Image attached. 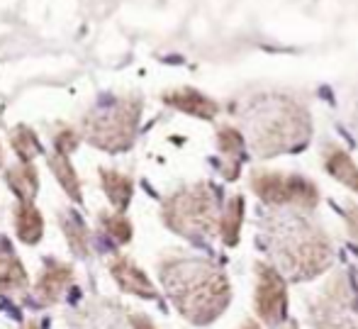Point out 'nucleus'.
Here are the masks:
<instances>
[{
	"mask_svg": "<svg viewBox=\"0 0 358 329\" xmlns=\"http://www.w3.org/2000/svg\"><path fill=\"white\" fill-rule=\"evenodd\" d=\"M261 244L280 276L292 283L322 276L334 261L329 237L300 210L278 207L261 217Z\"/></svg>",
	"mask_w": 358,
	"mask_h": 329,
	"instance_id": "f257e3e1",
	"label": "nucleus"
},
{
	"mask_svg": "<svg viewBox=\"0 0 358 329\" xmlns=\"http://www.w3.org/2000/svg\"><path fill=\"white\" fill-rule=\"evenodd\" d=\"M244 122L249 146L259 159L300 151L312 139L310 110L285 93H261L246 100Z\"/></svg>",
	"mask_w": 358,
	"mask_h": 329,
	"instance_id": "f03ea898",
	"label": "nucleus"
},
{
	"mask_svg": "<svg viewBox=\"0 0 358 329\" xmlns=\"http://www.w3.org/2000/svg\"><path fill=\"white\" fill-rule=\"evenodd\" d=\"M159 276L173 305L193 325L215 322L231 300L229 278L205 259L171 256L161 261Z\"/></svg>",
	"mask_w": 358,
	"mask_h": 329,
	"instance_id": "7ed1b4c3",
	"label": "nucleus"
},
{
	"mask_svg": "<svg viewBox=\"0 0 358 329\" xmlns=\"http://www.w3.org/2000/svg\"><path fill=\"white\" fill-rule=\"evenodd\" d=\"M166 227L188 239L213 237L220 222V193L210 183H195L178 190L161 210Z\"/></svg>",
	"mask_w": 358,
	"mask_h": 329,
	"instance_id": "20e7f679",
	"label": "nucleus"
},
{
	"mask_svg": "<svg viewBox=\"0 0 358 329\" xmlns=\"http://www.w3.org/2000/svg\"><path fill=\"white\" fill-rule=\"evenodd\" d=\"M139 115H142V100H113L110 105H103L100 110L85 118L83 132L90 144L98 146V149L124 151L134 141Z\"/></svg>",
	"mask_w": 358,
	"mask_h": 329,
	"instance_id": "39448f33",
	"label": "nucleus"
},
{
	"mask_svg": "<svg viewBox=\"0 0 358 329\" xmlns=\"http://www.w3.org/2000/svg\"><path fill=\"white\" fill-rule=\"evenodd\" d=\"M315 329H358V293L346 273H334L310 302Z\"/></svg>",
	"mask_w": 358,
	"mask_h": 329,
	"instance_id": "423d86ee",
	"label": "nucleus"
},
{
	"mask_svg": "<svg viewBox=\"0 0 358 329\" xmlns=\"http://www.w3.org/2000/svg\"><path fill=\"white\" fill-rule=\"evenodd\" d=\"M251 190L273 207H290V210L312 212L320 205V190L310 178L297 174H280V171H261L251 174Z\"/></svg>",
	"mask_w": 358,
	"mask_h": 329,
	"instance_id": "0eeeda50",
	"label": "nucleus"
},
{
	"mask_svg": "<svg viewBox=\"0 0 358 329\" xmlns=\"http://www.w3.org/2000/svg\"><path fill=\"white\" fill-rule=\"evenodd\" d=\"M254 307L261 322L268 327H278L285 322L287 312V286L285 278L273 266L259 261L256 263V295Z\"/></svg>",
	"mask_w": 358,
	"mask_h": 329,
	"instance_id": "6e6552de",
	"label": "nucleus"
},
{
	"mask_svg": "<svg viewBox=\"0 0 358 329\" xmlns=\"http://www.w3.org/2000/svg\"><path fill=\"white\" fill-rule=\"evenodd\" d=\"M110 273H113L115 283H117L124 293L146 298V300H156V298H159L154 283H151L142 268L132 259H127V256H115V259L110 261Z\"/></svg>",
	"mask_w": 358,
	"mask_h": 329,
	"instance_id": "1a4fd4ad",
	"label": "nucleus"
},
{
	"mask_svg": "<svg viewBox=\"0 0 358 329\" xmlns=\"http://www.w3.org/2000/svg\"><path fill=\"white\" fill-rule=\"evenodd\" d=\"M73 281V268L69 263H62L57 259L44 261V271L39 276L37 283V298L42 305H54L62 300V295L66 293V288Z\"/></svg>",
	"mask_w": 358,
	"mask_h": 329,
	"instance_id": "9d476101",
	"label": "nucleus"
},
{
	"mask_svg": "<svg viewBox=\"0 0 358 329\" xmlns=\"http://www.w3.org/2000/svg\"><path fill=\"white\" fill-rule=\"evenodd\" d=\"M164 103L171 105V108L180 110L185 115H193V118L200 120H213L217 113H220V105L215 103L213 98L203 95L195 88H180V90H171V93L164 95Z\"/></svg>",
	"mask_w": 358,
	"mask_h": 329,
	"instance_id": "9b49d317",
	"label": "nucleus"
},
{
	"mask_svg": "<svg viewBox=\"0 0 358 329\" xmlns=\"http://www.w3.org/2000/svg\"><path fill=\"white\" fill-rule=\"evenodd\" d=\"M322 161H324L331 178H336L339 183H344L346 188L358 193V166L349 156V151H344L336 144H327L324 149H322Z\"/></svg>",
	"mask_w": 358,
	"mask_h": 329,
	"instance_id": "f8f14e48",
	"label": "nucleus"
},
{
	"mask_svg": "<svg viewBox=\"0 0 358 329\" xmlns=\"http://www.w3.org/2000/svg\"><path fill=\"white\" fill-rule=\"evenodd\" d=\"M217 144H220L222 156L227 159L224 176L229 181H234L239 176L241 161H244V149H246L244 134L234 127H220V132H217Z\"/></svg>",
	"mask_w": 358,
	"mask_h": 329,
	"instance_id": "ddd939ff",
	"label": "nucleus"
},
{
	"mask_svg": "<svg viewBox=\"0 0 358 329\" xmlns=\"http://www.w3.org/2000/svg\"><path fill=\"white\" fill-rule=\"evenodd\" d=\"M0 290H27V271L5 239H0Z\"/></svg>",
	"mask_w": 358,
	"mask_h": 329,
	"instance_id": "4468645a",
	"label": "nucleus"
},
{
	"mask_svg": "<svg viewBox=\"0 0 358 329\" xmlns=\"http://www.w3.org/2000/svg\"><path fill=\"white\" fill-rule=\"evenodd\" d=\"M241 222H244V195H234L222 207L220 222H217V230H220V237H222V241H224V246L239 244Z\"/></svg>",
	"mask_w": 358,
	"mask_h": 329,
	"instance_id": "2eb2a0df",
	"label": "nucleus"
},
{
	"mask_svg": "<svg viewBox=\"0 0 358 329\" xmlns=\"http://www.w3.org/2000/svg\"><path fill=\"white\" fill-rule=\"evenodd\" d=\"M15 230L24 244H37L44 234V220L42 212L32 202H20L15 207Z\"/></svg>",
	"mask_w": 358,
	"mask_h": 329,
	"instance_id": "dca6fc26",
	"label": "nucleus"
},
{
	"mask_svg": "<svg viewBox=\"0 0 358 329\" xmlns=\"http://www.w3.org/2000/svg\"><path fill=\"white\" fill-rule=\"evenodd\" d=\"M5 181H8L10 190L20 197V202H32L39 190V176L32 164H22V161H20L17 166H13V169L5 174Z\"/></svg>",
	"mask_w": 358,
	"mask_h": 329,
	"instance_id": "f3484780",
	"label": "nucleus"
},
{
	"mask_svg": "<svg viewBox=\"0 0 358 329\" xmlns=\"http://www.w3.org/2000/svg\"><path fill=\"white\" fill-rule=\"evenodd\" d=\"M100 181H103V188H105V193H108L110 202L115 205V210L124 212V207L129 205L132 193H134L132 178L117 174V171H100Z\"/></svg>",
	"mask_w": 358,
	"mask_h": 329,
	"instance_id": "a211bd4d",
	"label": "nucleus"
},
{
	"mask_svg": "<svg viewBox=\"0 0 358 329\" xmlns=\"http://www.w3.org/2000/svg\"><path fill=\"white\" fill-rule=\"evenodd\" d=\"M59 222L64 225V234H66V241H69V246H71L73 254L88 256L90 254V232H88V227L83 225V220H80L76 212L66 210L64 212V220L59 217Z\"/></svg>",
	"mask_w": 358,
	"mask_h": 329,
	"instance_id": "6ab92c4d",
	"label": "nucleus"
},
{
	"mask_svg": "<svg viewBox=\"0 0 358 329\" xmlns=\"http://www.w3.org/2000/svg\"><path fill=\"white\" fill-rule=\"evenodd\" d=\"M10 144H13L15 154L22 159V164H29L34 156L44 154V146L39 141V136L29 127H24V125H17V127L10 132Z\"/></svg>",
	"mask_w": 358,
	"mask_h": 329,
	"instance_id": "aec40b11",
	"label": "nucleus"
},
{
	"mask_svg": "<svg viewBox=\"0 0 358 329\" xmlns=\"http://www.w3.org/2000/svg\"><path fill=\"white\" fill-rule=\"evenodd\" d=\"M49 166H52L54 176H57V181L64 186V190L69 193V197H73V200H80V183H78V176H76L73 166L69 164V156H62V154H54L49 156Z\"/></svg>",
	"mask_w": 358,
	"mask_h": 329,
	"instance_id": "412c9836",
	"label": "nucleus"
},
{
	"mask_svg": "<svg viewBox=\"0 0 358 329\" xmlns=\"http://www.w3.org/2000/svg\"><path fill=\"white\" fill-rule=\"evenodd\" d=\"M100 225H103V232L117 244H127L132 239V222L122 215V212H115V215H108L103 212L100 215Z\"/></svg>",
	"mask_w": 358,
	"mask_h": 329,
	"instance_id": "4be33fe9",
	"label": "nucleus"
},
{
	"mask_svg": "<svg viewBox=\"0 0 358 329\" xmlns=\"http://www.w3.org/2000/svg\"><path fill=\"white\" fill-rule=\"evenodd\" d=\"M54 141H57V154L69 156L71 151H76V146L80 144V134L73 130H62L57 136H54Z\"/></svg>",
	"mask_w": 358,
	"mask_h": 329,
	"instance_id": "5701e85b",
	"label": "nucleus"
},
{
	"mask_svg": "<svg viewBox=\"0 0 358 329\" xmlns=\"http://www.w3.org/2000/svg\"><path fill=\"white\" fill-rule=\"evenodd\" d=\"M341 215H344L346 227H349V234L358 241V205L349 202V205H346V210L341 212Z\"/></svg>",
	"mask_w": 358,
	"mask_h": 329,
	"instance_id": "b1692460",
	"label": "nucleus"
},
{
	"mask_svg": "<svg viewBox=\"0 0 358 329\" xmlns=\"http://www.w3.org/2000/svg\"><path fill=\"white\" fill-rule=\"evenodd\" d=\"M127 322H129V329H156L154 322L149 320L146 315H127Z\"/></svg>",
	"mask_w": 358,
	"mask_h": 329,
	"instance_id": "393cba45",
	"label": "nucleus"
},
{
	"mask_svg": "<svg viewBox=\"0 0 358 329\" xmlns=\"http://www.w3.org/2000/svg\"><path fill=\"white\" fill-rule=\"evenodd\" d=\"M88 329H120V322H115V325H110L108 312L103 310V327H98V322H95V315H93V307H90V325H88Z\"/></svg>",
	"mask_w": 358,
	"mask_h": 329,
	"instance_id": "a878e982",
	"label": "nucleus"
},
{
	"mask_svg": "<svg viewBox=\"0 0 358 329\" xmlns=\"http://www.w3.org/2000/svg\"><path fill=\"white\" fill-rule=\"evenodd\" d=\"M273 329H297V322L295 320H290V322H280L278 327H273Z\"/></svg>",
	"mask_w": 358,
	"mask_h": 329,
	"instance_id": "bb28decb",
	"label": "nucleus"
},
{
	"mask_svg": "<svg viewBox=\"0 0 358 329\" xmlns=\"http://www.w3.org/2000/svg\"><path fill=\"white\" fill-rule=\"evenodd\" d=\"M239 329H261V327H259V325H256V322H254V320H246V322H244V325H241Z\"/></svg>",
	"mask_w": 358,
	"mask_h": 329,
	"instance_id": "cd10ccee",
	"label": "nucleus"
},
{
	"mask_svg": "<svg viewBox=\"0 0 358 329\" xmlns=\"http://www.w3.org/2000/svg\"><path fill=\"white\" fill-rule=\"evenodd\" d=\"M24 329H39V325H37V322H29V325L24 327Z\"/></svg>",
	"mask_w": 358,
	"mask_h": 329,
	"instance_id": "c85d7f7f",
	"label": "nucleus"
},
{
	"mask_svg": "<svg viewBox=\"0 0 358 329\" xmlns=\"http://www.w3.org/2000/svg\"><path fill=\"white\" fill-rule=\"evenodd\" d=\"M354 122H356V130H358V108H356V113H354Z\"/></svg>",
	"mask_w": 358,
	"mask_h": 329,
	"instance_id": "c756f323",
	"label": "nucleus"
},
{
	"mask_svg": "<svg viewBox=\"0 0 358 329\" xmlns=\"http://www.w3.org/2000/svg\"><path fill=\"white\" fill-rule=\"evenodd\" d=\"M0 164H3V149H0Z\"/></svg>",
	"mask_w": 358,
	"mask_h": 329,
	"instance_id": "7c9ffc66",
	"label": "nucleus"
},
{
	"mask_svg": "<svg viewBox=\"0 0 358 329\" xmlns=\"http://www.w3.org/2000/svg\"><path fill=\"white\" fill-rule=\"evenodd\" d=\"M356 293H358V288H356Z\"/></svg>",
	"mask_w": 358,
	"mask_h": 329,
	"instance_id": "2f4dec72",
	"label": "nucleus"
}]
</instances>
